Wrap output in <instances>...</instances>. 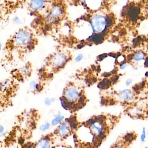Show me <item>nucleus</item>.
Segmentation results:
<instances>
[{
	"mask_svg": "<svg viewBox=\"0 0 148 148\" xmlns=\"http://www.w3.org/2000/svg\"><path fill=\"white\" fill-rule=\"evenodd\" d=\"M56 141L52 133H49L43 136L35 142L34 148H53Z\"/></svg>",
	"mask_w": 148,
	"mask_h": 148,
	"instance_id": "obj_7",
	"label": "nucleus"
},
{
	"mask_svg": "<svg viewBox=\"0 0 148 148\" xmlns=\"http://www.w3.org/2000/svg\"><path fill=\"white\" fill-rule=\"evenodd\" d=\"M141 138V140H142V141H143L146 138V131L145 130H143V131Z\"/></svg>",
	"mask_w": 148,
	"mask_h": 148,
	"instance_id": "obj_19",
	"label": "nucleus"
},
{
	"mask_svg": "<svg viewBox=\"0 0 148 148\" xmlns=\"http://www.w3.org/2000/svg\"><path fill=\"white\" fill-rule=\"evenodd\" d=\"M29 89L30 91L34 93H36V92H39L40 90V85L38 84L36 82L33 81L30 83L29 84Z\"/></svg>",
	"mask_w": 148,
	"mask_h": 148,
	"instance_id": "obj_12",
	"label": "nucleus"
},
{
	"mask_svg": "<svg viewBox=\"0 0 148 148\" xmlns=\"http://www.w3.org/2000/svg\"><path fill=\"white\" fill-rule=\"evenodd\" d=\"M4 128L2 125L0 124V134H2L4 133Z\"/></svg>",
	"mask_w": 148,
	"mask_h": 148,
	"instance_id": "obj_20",
	"label": "nucleus"
},
{
	"mask_svg": "<svg viewBox=\"0 0 148 148\" xmlns=\"http://www.w3.org/2000/svg\"><path fill=\"white\" fill-rule=\"evenodd\" d=\"M147 8L148 9V1L147 3Z\"/></svg>",
	"mask_w": 148,
	"mask_h": 148,
	"instance_id": "obj_25",
	"label": "nucleus"
},
{
	"mask_svg": "<svg viewBox=\"0 0 148 148\" xmlns=\"http://www.w3.org/2000/svg\"><path fill=\"white\" fill-rule=\"evenodd\" d=\"M131 83H132V80H128L127 81V83H126V84H127V86H129Z\"/></svg>",
	"mask_w": 148,
	"mask_h": 148,
	"instance_id": "obj_22",
	"label": "nucleus"
},
{
	"mask_svg": "<svg viewBox=\"0 0 148 148\" xmlns=\"http://www.w3.org/2000/svg\"><path fill=\"white\" fill-rule=\"evenodd\" d=\"M138 136L134 130L128 131L119 136L110 148H131Z\"/></svg>",
	"mask_w": 148,
	"mask_h": 148,
	"instance_id": "obj_6",
	"label": "nucleus"
},
{
	"mask_svg": "<svg viewBox=\"0 0 148 148\" xmlns=\"http://www.w3.org/2000/svg\"><path fill=\"white\" fill-rule=\"evenodd\" d=\"M2 48V44L0 43V52H1V50Z\"/></svg>",
	"mask_w": 148,
	"mask_h": 148,
	"instance_id": "obj_24",
	"label": "nucleus"
},
{
	"mask_svg": "<svg viewBox=\"0 0 148 148\" xmlns=\"http://www.w3.org/2000/svg\"><path fill=\"white\" fill-rule=\"evenodd\" d=\"M65 118L64 116L62 115L61 114H56L54 116L53 118L51 121V126L56 127L59 125L64 120Z\"/></svg>",
	"mask_w": 148,
	"mask_h": 148,
	"instance_id": "obj_10",
	"label": "nucleus"
},
{
	"mask_svg": "<svg viewBox=\"0 0 148 148\" xmlns=\"http://www.w3.org/2000/svg\"><path fill=\"white\" fill-rule=\"evenodd\" d=\"M67 61V57L63 53L59 52L51 56L49 63L50 62V64L54 67L58 68L63 67Z\"/></svg>",
	"mask_w": 148,
	"mask_h": 148,
	"instance_id": "obj_9",
	"label": "nucleus"
},
{
	"mask_svg": "<svg viewBox=\"0 0 148 148\" xmlns=\"http://www.w3.org/2000/svg\"><path fill=\"white\" fill-rule=\"evenodd\" d=\"M91 25L95 32L100 33L105 30L107 24V20L102 15H96L91 19Z\"/></svg>",
	"mask_w": 148,
	"mask_h": 148,
	"instance_id": "obj_8",
	"label": "nucleus"
},
{
	"mask_svg": "<svg viewBox=\"0 0 148 148\" xmlns=\"http://www.w3.org/2000/svg\"><path fill=\"white\" fill-rule=\"evenodd\" d=\"M79 123L75 115L66 118L52 132L56 140L64 141L73 135Z\"/></svg>",
	"mask_w": 148,
	"mask_h": 148,
	"instance_id": "obj_3",
	"label": "nucleus"
},
{
	"mask_svg": "<svg viewBox=\"0 0 148 148\" xmlns=\"http://www.w3.org/2000/svg\"><path fill=\"white\" fill-rule=\"evenodd\" d=\"M121 115L103 114L79 123L73 136L75 148H98L121 120Z\"/></svg>",
	"mask_w": 148,
	"mask_h": 148,
	"instance_id": "obj_1",
	"label": "nucleus"
},
{
	"mask_svg": "<svg viewBox=\"0 0 148 148\" xmlns=\"http://www.w3.org/2000/svg\"><path fill=\"white\" fill-rule=\"evenodd\" d=\"M144 57V54L142 52H138L135 54L134 56V59L136 61H140L143 59Z\"/></svg>",
	"mask_w": 148,
	"mask_h": 148,
	"instance_id": "obj_15",
	"label": "nucleus"
},
{
	"mask_svg": "<svg viewBox=\"0 0 148 148\" xmlns=\"http://www.w3.org/2000/svg\"></svg>",
	"mask_w": 148,
	"mask_h": 148,
	"instance_id": "obj_28",
	"label": "nucleus"
},
{
	"mask_svg": "<svg viewBox=\"0 0 148 148\" xmlns=\"http://www.w3.org/2000/svg\"><path fill=\"white\" fill-rule=\"evenodd\" d=\"M14 21L16 23L19 22L20 21H19V19L18 17H15L14 18Z\"/></svg>",
	"mask_w": 148,
	"mask_h": 148,
	"instance_id": "obj_23",
	"label": "nucleus"
},
{
	"mask_svg": "<svg viewBox=\"0 0 148 148\" xmlns=\"http://www.w3.org/2000/svg\"><path fill=\"white\" fill-rule=\"evenodd\" d=\"M12 42L14 46L17 47H24L30 50L34 47L35 41L33 33L28 29L23 28L14 36Z\"/></svg>",
	"mask_w": 148,
	"mask_h": 148,
	"instance_id": "obj_5",
	"label": "nucleus"
},
{
	"mask_svg": "<svg viewBox=\"0 0 148 148\" xmlns=\"http://www.w3.org/2000/svg\"><path fill=\"white\" fill-rule=\"evenodd\" d=\"M103 37L102 35L100 34H95L91 36L90 39L94 42L99 43L102 41Z\"/></svg>",
	"mask_w": 148,
	"mask_h": 148,
	"instance_id": "obj_13",
	"label": "nucleus"
},
{
	"mask_svg": "<svg viewBox=\"0 0 148 148\" xmlns=\"http://www.w3.org/2000/svg\"><path fill=\"white\" fill-rule=\"evenodd\" d=\"M45 1H30L29 7L33 10H37L44 6Z\"/></svg>",
	"mask_w": 148,
	"mask_h": 148,
	"instance_id": "obj_11",
	"label": "nucleus"
},
{
	"mask_svg": "<svg viewBox=\"0 0 148 148\" xmlns=\"http://www.w3.org/2000/svg\"><path fill=\"white\" fill-rule=\"evenodd\" d=\"M55 102V100L52 98H47L45 101V103L46 106H50Z\"/></svg>",
	"mask_w": 148,
	"mask_h": 148,
	"instance_id": "obj_17",
	"label": "nucleus"
},
{
	"mask_svg": "<svg viewBox=\"0 0 148 148\" xmlns=\"http://www.w3.org/2000/svg\"><path fill=\"white\" fill-rule=\"evenodd\" d=\"M82 56H77V57L76 60L77 61H80V60H81V59H82Z\"/></svg>",
	"mask_w": 148,
	"mask_h": 148,
	"instance_id": "obj_21",
	"label": "nucleus"
},
{
	"mask_svg": "<svg viewBox=\"0 0 148 148\" xmlns=\"http://www.w3.org/2000/svg\"><path fill=\"white\" fill-rule=\"evenodd\" d=\"M123 109V113L130 119L139 120H148V100L134 103Z\"/></svg>",
	"mask_w": 148,
	"mask_h": 148,
	"instance_id": "obj_4",
	"label": "nucleus"
},
{
	"mask_svg": "<svg viewBox=\"0 0 148 148\" xmlns=\"http://www.w3.org/2000/svg\"><path fill=\"white\" fill-rule=\"evenodd\" d=\"M60 100L63 108L72 114L84 107L88 101L84 91L73 85L65 89Z\"/></svg>",
	"mask_w": 148,
	"mask_h": 148,
	"instance_id": "obj_2",
	"label": "nucleus"
},
{
	"mask_svg": "<svg viewBox=\"0 0 148 148\" xmlns=\"http://www.w3.org/2000/svg\"><path fill=\"white\" fill-rule=\"evenodd\" d=\"M29 69L27 66L23 67L21 70V73L23 76H27L29 75Z\"/></svg>",
	"mask_w": 148,
	"mask_h": 148,
	"instance_id": "obj_16",
	"label": "nucleus"
},
{
	"mask_svg": "<svg viewBox=\"0 0 148 148\" xmlns=\"http://www.w3.org/2000/svg\"><path fill=\"white\" fill-rule=\"evenodd\" d=\"M148 148V147H147V148Z\"/></svg>",
	"mask_w": 148,
	"mask_h": 148,
	"instance_id": "obj_27",
	"label": "nucleus"
},
{
	"mask_svg": "<svg viewBox=\"0 0 148 148\" xmlns=\"http://www.w3.org/2000/svg\"><path fill=\"white\" fill-rule=\"evenodd\" d=\"M53 148H75L69 146H67V145H64V144H59V145H56V146H54Z\"/></svg>",
	"mask_w": 148,
	"mask_h": 148,
	"instance_id": "obj_18",
	"label": "nucleus"
},
{
	"mask_svg": "<svg viewBox=\"0 0 148 148\" xmlns=\"http://www.w3.org/2000/svg\"><path fill=\"white\" fill-rule=\"evenodd\" d=\"M51 126V123H45L44 124H42L40 126L39 130L41 132H46L50 129Z\"/></svg>",
	"mask_w": 148,
	"mask_h": 148,
	"instance_id": "obj_14",
	"label": "nucleus"
},
{
	"mask_svg": "<svg viewBox=\"0 0 148 148\" xmlns=\"http://www.w3.org/2000/svg\"><path fill=\"white\" fill-rule=\"evenodd\" d=\"M147 134H148V131H147Z\"/></svg>",
	"mask_w": 148,
	"mask_h": 148,
	"instance_id": "obj_26",
	"label": "nucleus"
}]
</instances>
